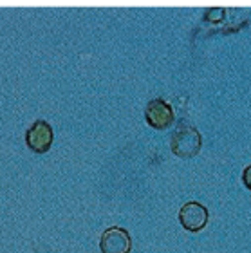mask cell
I'll return each instance as SVG.
<instances>
[{
  "label": "cell",
  "mask_w": 251,
  "mask_h": 253,
  "mask_svg": "<svg viewBox=\"0 0 251 253\" xmlns=\"http://www.w3.org/2000/svg\"><path fill=\"white\" fill-rule=\"evenodd\" d=\"M201 148H203V136L194 125L183 123L173 130L172 139H170V150L177 158H194L201 152Z\"/></svg>",
  "instance_id": "obj_1"
},
{
  "label": "cell",
  "mask_w": 251,
  "mask_h": 253,
  "mask_svg": "<svg viewBox=\"0 0 251 253\" xmlns=\"http://www.w3.org/2000/svg\"><path fill=\"white\" fill-rule=\"evenodd\" d=\"M52 141H54V130L51 123L45 120H37L29 128L26 130V145L31 152L45 154L51 150Z\"/></svg>",
  "instance_id": "obj_2"
},
{
  "label": "cell",
  "mask_w": 251,
  "mask_h": 253,
  "mask_svg": "<svg viewBox=\"0 0 251 253\" xmlns=\"http://www.w3.org/2000/svg\"><path fill=\"white\" fill-rule=\"evenodd\" d=\"M145 120L152 128L165 130V128L173 125L175 114H173V109L168 101H165L163 98H154L145 107Z\"/></svg>",
  "instance_id": "obj_3"
},
{
  "label": "cell",
  "mask_w": 251,
  "mask_h": 253,
  "mask_svg": "<svg viewBox=\"0 0 251 253\" xmlns=\"http://www.w3.org/2000/svg\"><path fill=\"white\" fill-rule=\"evenodd\" d=\"M209 219L208 208L197 201H190L186 205H183V208L179 210V222L186 232L197 233L201 230L206 228Z\"/></svg>",
  "instance_id": "obj_4"
},
{
  "label": "cell",
  "mask_w": 251,
  "mask_h": 253,
  "mask_svg": "<svg viewBox=\"0 0 251 253\" xmlns=\"http://www.w3.org/2000/svg\"><path fill=\"white\" fill-rule=\"evenodd\" d=\"M101 253H130L132 237L125 228L110 226L107 228L100 237Z\"/></svg>",
  "instance_id": "obj_5"
},
{
  "label": "cell",
  "mask_w": 251,
  "mask_h": 253,
  "mask_svg": "<svg viewBox=\"0 0 251 253\" xmlns=\"http://www.w3.org/2000/svg\"><path fill=\"white\" fill-rule=\"evenodd\" d=\"M242 183L251 192V165H248L246 169L242 170Z\"/></svg>",
  "instance_id": "obj_6"
}]
</instances>
